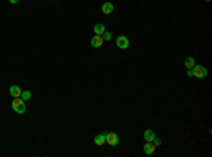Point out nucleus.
Here are the masks:
<instances>
[{
	"label": "nucleus",
	"mask_w": 212,
	"mask_h": 157,
	"mask_svg": "<svg viewBox=\"0 0 212 157\" xmlns=\"http://www.w3.org/2000/svg\"><path fill=\"white\" fill-rule=\"evenodd\" d=\"M11 108H13L14 112L19 113V115H23V113L26 112V103H24V101L21 98H13Z\"/></svg>",
	"instance_id": "f257e3e1"
},
{
	"label": "nucleus",
	"mask_w": 212,
	"mask_h": 157,
	"mask_svg": "<svg viewBox=\"0 0 212 157\" xmlns=\"http://www.w3.org/2000/svg\"><path fill=\"white\" fill-rule=\"evenodd\" d=\"M206 75H208V71L204 65H194L192 67V77H195L198 79H204Z\"/></svg>",
	"instance_id": "f03ea898"
},
{
	"label": "nucleus",
	"mask_w": 212,
	"mask_h": 157,
	"mask_svg": "<svg viewBox=\"0 0 212 157\" xmlns=\"http://www.w3.org/2000/svg\"><path fill=\"white\" fill-rule=\"evenodd\" d=\"M105 139H106V143H107L109 146L115 147L119 145V136H117L116 133H106Z\"/></svg>",
	"instance_id": "7ed1b4c3"
},
{
	"label": "nucleus",
	"mask_w": 212,
	"mask_h": 157,
	"mask_svg": "<svg viewBox=\"0 0 212 157\" xmlns=\"http://www.w3.org/2000/svg\"><path fill=\"white\" fill-rule=\"evenodd\" d=\"M116 45H117V48H120V50H127L129 48V40H127V37L119 35L116 38Z\"/></svg>",
	"instance_id": "20e7f679"
},
{
	"label": "nucleus",
	"mask_w": 212,
	"mask_h": 157,
	"mask_svg": "<svg viewBox=\"0 0 212 157\" xmlns=\"http://www.w3.org/2000/svg\"><path fill=\"white\" fill-rule=\"evenodd\" d=\"M103 44V38H102V35H94L92 37V40H91V45L94 47V48H99V47H102Z\"/></svg>",
	"instance_id": "39448f33"
},
{
	"label": "nucleus",
	"mask_w": 212,
	"mask_h": 157,
	"mask_svg": "<svg viewBox=\"0 0 212 157\" xmlns=\"http://www.w3.org/2000/svg\"><path fill=\"white\" fill-rule=\"evenodd\" d=\"M9 92H10L11 98H20L23 89H21L20 86H17V85H11L10 89H9Z\"/></svg>",
	"instance_id": "423d86ee"
},
{
	"label": "nucleus",
	"mask_w": 212,
	"mask_h": 157,
	"mask_svg": "<svg viewBox=\"0 0 212 157\" xmlns=\"http://www.w3.org/2000/svg\"><path fill=\"white\" fill-rule=\"evenodd\" d=\"M143 150H144L146 154H153L154 150H156V146L153 145V142H146V145H144V147H143Z\"/></svg>",
	"instance_id": "0eeeda50"
},
{
	"label": "nucleus",
	"mask_w": 212,
	"mask_h": 157,
	"mask_svg": "<svg viewBox=\"0 0 212 157\" xmlns=\"http://www.w3.org/2000/svg\"><path fill=\"white\" fill-rule=\"evenodd\" d=\"M102 13H103V14H110V13H113V4L109 3V1L103 3V4H102Z\"/></svg>",
	"instance_id": "6e6552de"
},
{
	"label": "nucleus",
	"mask_w": 212,
	"mask_h": 157,
	"mask_svg": "<svg viewBox=\"0 0 212 157\" xmlns=\"http://www.w3.org/2000/svg\"><path fill=\"white\" fill-rule=\"evenodd\" d=\"M105 135H106V133H100V135L95 136V140H94V142H95V145H96V146H100V147H102V146H103V145L106 143Z\"/></svg>",
	"instance_id": "1a4fd4ad"
},
{
	"label": "nucleus",
	"mask_w": 212,
	"mask_h": 157,
	"mask_svg": "<svg viewBox=\"0 0 212 157\" xmlns=\"http://www.w3.org/2000/svg\"><path fill=\"white\" fill-rule=\"evenodd\" d=\"M94 31H95L96 35H102V34L106 31V28H105L103 24H96L95 27H94Z\"/></svg>",
	"instance_id": "9d476101"
},
{
	"label": "nucleus",
	"mask_w": 212,
	"mask_h": 157,
	"mask_svg": "<svg viewBox=\"0 0 212 157\" xmlns=\"http://www.w3.org/2000/svg\"><path fill=\"white\" fill-rule=\"evenodd\" d=\"M154 137H156V133H154L153 130H146V132H144V140H146V142H153Z\"/></svg>",
	"instance_id": "9b49d317"
},
{
	"label": "nucleus",
	"mask_w": 212,
	"mask_h": 157,
	"mask_svg": "<svg viewBox=\"0 0 212 157\" xmlns=\"http://www.w3.org/2000/svg\"><path fill=\"white\" fill-rule=\"evenodd\" d=\"M195 65V59L192 58V57H187L185 58V68H188V69H192V67Z\"/></svg>",
	"instance_id": "f8f14e48"
},
{
	"label": "nucleus",
	"mask_w": 212,
	"mask_h": 157,
	"mask_svg": "<svg viewBox=\"0 0 212 157\" xmlns=\"http://www.w3.org/2000/svg\"><path fill=\"white\" fill-rule=\"evenodd\" d=\"M20 98L24 102L28 101V99L31 98V92H30V91H23V92H21V96H20Z\"/></svg>",
	"instance_id": "ddd939ff"
},
{
	"label": "nucleus",
	"mask_w": 212,
	"mask_h": 157,
	"mask_svg": "<svg viewBox=\"0 0 212 157\" xmlns=\"http://www.w3.org/2000/svg\"><path fill=\"white\" fill-rule=\"evenodd\" d=\"M102 38H103V41H109L112 38V34L109 33V31H105V33L102 34Z\"/></svg>",
	"instance_id": "4468645a"
},
{
	"label": "nucleus",
	"mask_w": 212,
	"mask_h": 157,
	"mask_svg": "<svg viewBox=\"0 0 212 157\" xmlns=\"http://www.w3.org/2000/svg\"><path fill=\"white\" fill-rule=\"evenodd\" d=\"M153 145H154V146H156V147H159L160 145H161V140H160V139H159V137H157V136L154 137V140H153Z\"/></svg>",
	"instance_id": "2eb2a0df"
},
{
	"label": "nucleus",
	"mask_w": 212,
	"mask_h": 157,
	"mask_svg": "<svg viewBox=\"0 0 212 157\" xmlns=\"http://www.w3.org/2000/svg\"><path fill=\"white\" fill-rule=\"evenodd\" d=\"M9 1H10L11 4H17V3H19L20 0H9Z\"/></svg>",
	"instance_id": "dca6fc26"
},
{
	"label": "nucleus",
	"mask_w": 212,
	"mask_h": 157,
	"mask_svg": "<svg viewBox=\"0 0 212 157\" xmlns=\"http://www.w3.org/2000/svg\"><path fill=\"white\" fill-rule=\"evenodd\" d=\"M187 75H188V77H192V69H188V71H187Z\"/></svg>",
	"instance_id": "f3484780"
},
{
	"label": "nucleus",
	"mask_w": 212,
	"mask_h": 157,
	"mask_svg": "<svg viewBox=\"0 0 212 157\" xmlns=\"http://www.w3.org/2000/svg\"><path fill=\"white\" fill-rule=\"evenodd\" d=\"M205 1H211V0H205Z\"/></svg>",
	"instance_id": "a211bd4d"
}]
</instances>
